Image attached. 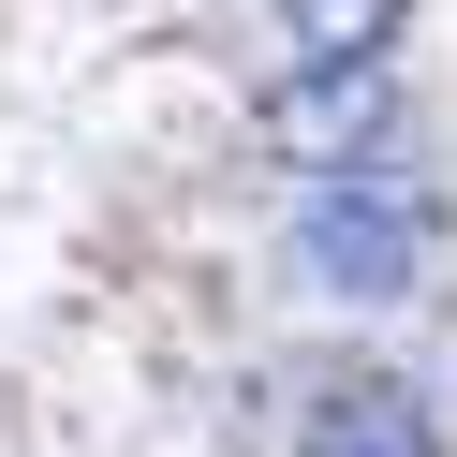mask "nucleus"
Returning a JSON list of instances; mask_svg holds the SVG:
<instances>
[{
    "instance_id": "obj_2",
    "label": "nucleus",
    "mask_w": 457,
    "mask_h": 457,
    "mask_svg": "<svg viewBox=\"0 0 457 457\" xmlns=\"http://www.w3.org/2000/svg\"><path fill=\"white\" fill-rule=\"evenodd\" d=\"M369 133H384V60H310L295 89L266 104V148L280 162H354Z\"/></svg>"
},
{
    "instance_id": "obj_3",
    "label": "nucleus",
    "mask_w": 457,
    "mask_h": 457,
    "mask_svg": "<svg viewBox=\"0 0 457 457\" xmlns=\"http://www.w3.org/2000/svg\"><path fill=\"white\" fill-rule=\"evenodd\" d=\"M310 457H443L413 413V384H339L325 413H310Z\"/></svg>"
},
{
    "instance_id": "obj_4",
    "label": "nucleus",
    "mask_w": 457,
    "mask_h": 457,
    "mask_svg": "<svg viewBox=\"0 0 457 457\" xmlns=\"http://www.w3.org/2000/svg\"><path fill=\"white\" fill-rule=\"evenodd\" d=\"M295 15V60H384V30H398V0H280Z\"/></svg>"
},
{
    "instance_id": "obj_1",
    "label": "nucleus",
    "mask_w": 457,
    "mask_h": 457,
    "mask_svg": "<svg viewBox=\"0 0 457 457\" xmlns=\"http://www.w3.org/2000/svg\"><path fill=\"white\" fill-rule=\"evenodd\" d=\"M295 266H310V295L384 310V295H413V280H428V221L398 207L384 178H325V192L295 207Z\"/></svg>"
}]
</instances>
